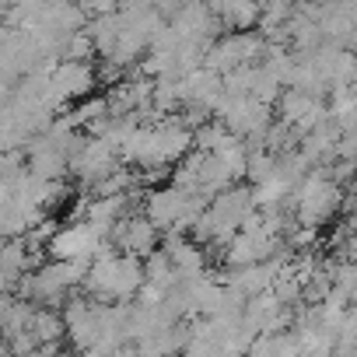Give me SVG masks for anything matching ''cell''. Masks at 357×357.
Listing matches in <instances>:
<instances>
[{
  "mask_svg": "<svg viewBox=\"0 0 357 357\" xmlns=\"http://www.w3.org/2000/svg\"><path fill=\"white\" fill-rule=\"evenodd\" d=\"M102 242H105V238H98L88 225H67V228H60V231L50 238L46 252L53 256V263H77V259L95 263Z\"/></svg>",
  "mask_w": 357,
  "mask_h": 357,
  "instance_id": "cell-1",
  "label": "cell"
},
{
  "mask_svg": "<svg viewBox=\"0 0 357 357\" xmlns=\"http://www.w3.org/2000/svg\"><path fill=\"white\" fill-rule=\"evenodd\" d=\"M109 242L116 245V252H123V256H133V259H147L151 252H158V242H161V231L144 218V214H133V218H123L116 228H112V235H109Z\"/></svg>",
  "mask_w": 357,
  "mask_h": 357,
  "instance_id": "cell-2",
  "label": "cell"
},
{
  "mask_svg": "<svg viewBox=\"0 0 357 357\" xmlns=\"http://www.w3.org/2000/svg\"><path fill=\"white\" fill-rule=\"evenodd\" d=\"M333 207H336V186L329 183V178L312 175L308 183L298 190V218L308 228H315L319 221H326L333 214Z\"/></svg>",
  "mask_w": 357,
  "mask_h": 357,
  "instance_id": "cell-3",
  "label": "cell"
},
{
  "mask_svg": "<svg viewBox=\"0 0 357 357\" xmlns=\"http://www.w3.org/2000/svg\"><path fill=\"white\" fill-rule=\"evenodd\" d=\"M225 98V77H218L214 70L200 67L183 81V109H200V112H214L218 102Z\"/></svg>",
  "mask_w": 357,
  "mask_h": 357,
  "instance_id": "cell-4",
  "label": "cell"
},
{
  "mask_svg": "<svg viewBox=\"0 0 357 357\" xmlns=\"http://www.w3.org/2000/svg\"><path fill=\"white\" fill-rule=\"evenodd\" d=\"M95 84H98V70H95L91 63H70V60H60V67L53 70V88L60 91L63 102L88 98Z\"/></svg>",
  "mask_w": 357,
  "mask_h": 357,
  "instance_id": "cell-5",
  "label": "cell"
},
{
  "mask_svg": "<svg viewBox=\"0 0 357 357\" xmlns=\"http://www.w3.org/2000/svg\"><path fill=\"white\" fill-rule=\"evenodd\" d=\"M211 11H214L218 25H221V29H235V36H238V32H249V29L259 22V15H263V8L242 4V0H235V4H211Z\"/></svg>",
  "mask_w": 357,
  "mask_h": 357,
  "instance_id": "cell-6",
  "label": "cell"
},
{
  "mask_svg": "<svg viewBox=\"0 0 357 357\" xmlns=\"http://www.w3.org/2000/svg\"><path fill=\"white\" fill-rule=\"evenodd\" d=\"M0 273H4L11 284H18L25 273H32V263H29V245H25V238L0 242Z\"/></svg>",
  "mask_w": 357,
  "mask_h": 357,
  "instance_id": "cell-7",
  "label": "cell"
},
{
  "mask_svg": "<svg viewBox=\"0 0 357 357\" xmlns=\"http://www.w3.org/2000/svg\"><path fill=\"white\" fill-rule=\"evenodd\" d=\"M144 284L158 287L161 294H165V291H172V287L178 284L175 263L168 259V252H165V249H158V252H151V256L144 259Z\"/></svg>",
  "mask_w": 357,
  "mask_h": 357,
  "instance_id": "cell-8",
  "label": "cell"
},
{
  "mask_svg": "<svg viewBox=\"0 0 357 357\" xmlns=\"http://www.w3.org/2000/svg\"><path fill=\"white\" fill-rule=\"evenodd\" d=\"M32 333H36L39 347H43V343H63V340H67V322H63L60 308H36V315H32Z\"/></svg>",
  "mask_w": 357,
  "mask_h": 357,
  "instance_id": "cell-9",
  "label": "cell"
},
{
  "mask_svg": "<svg viewBox=\"0 0 357 357\" xmlns=\"http://www.w3.org/2000/svg\"><path fill=\"white\" fill-rule=\"evenodd\" d=\"M284 350H287L284 336H259V340H252L245 357H284Z\"/></svg>",
  "mask_w": 357,
  "mask_h": 357,
  "instance_id": "cell-10",
  "label": "cell"
},
{
  "mask_svg": "<svg viewBox=\"0 0 357 357\" xmlns=\"http://www.w3.org/2000/svg\"><path fill=\"white\" fill-rule=\"evenodd\" d=\"M4 347H8V354H11V357H25V354L39 350V340H36V333H32V329H25V333L8 336V340H4Z\"/></svg>",
  "mask_w": 357,
  "mask_h": 357,
  "instance_id": "cell-11",
  "label": "cell"
},
{
  "mask_svg": "<svg viewBox=\"0 0 357 357\" xmlns=\"http://www.w3.org/2000/svg\"><path fill=\"white\" fill-rule=\"evenodd\" d=\"M11 287H15V284H11L4 273H0V298H4V294H11Z\"/></svg>",
  "mask_w": 357,
  "mask_h": 357,
  "instance_id": "cell-12",
  "label": "cell"
},
{
  "mask_svg": "<svg viewBox=\"0 0 357 357\" xmlns=\"http://www.w3.org/2000/svg\"><path fill=\"white\" fill-rule=\"evenodd\" d=\"M25 357H43V350H32V354H25Z\"/></svg>",
  "mask_w": 357,
  "mask_h": 357,
  "instance_id": "cell-13",
  "label": "cell"
},
{
  "mask_svg": "<svg viewBox=\"0 0 357 357\" xmlns=\"http://www.w3.org/2000/svg\"><path fill=\"white\" fill-rule=\"evenodd\" d=\"M0 347H4V333H0Z\"/></svg>",
  "mask_w": 357,
  "mask_h": 357,
  "instance_id": "cell-14",
  "label": "cell"
},
{
  "mask_svg": "<svg viewBox=\"0 0 357 357\" xmlns=\"http://www.w3.org/2000/svg\"><path fill=\"white\" fill-rule=\"evenodd\" d=\"M0 137H4V133H0Z\"/></svg>",
  "mask_w": 357,
  "mask_h": 357,
  "instance_id": "cell-15",
  "label": "cell"
},
{
  "mask_svg": "<svg viewBox=\"0 0 357 357\" xmlns=\"http://www.w3.org/2000/svg\"><path fill=\"white\" fill-rule=\"evenodd\" d=\"M74 357H77V354H74Z\"/></svg>",
  "mask_w": 357,
  "mask_h": 357,
  "instance_id": "cell-16",
  "label": "cell"
}]
</instances>
